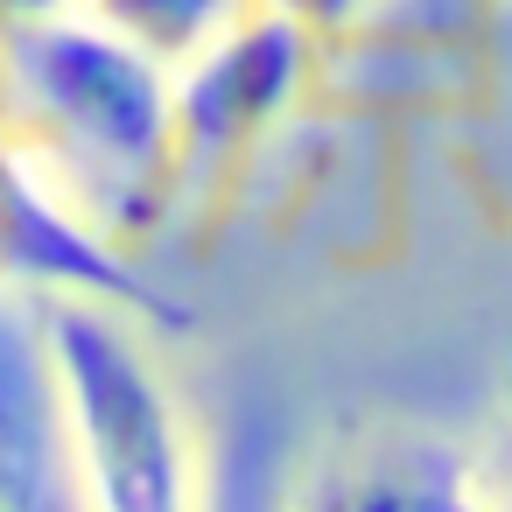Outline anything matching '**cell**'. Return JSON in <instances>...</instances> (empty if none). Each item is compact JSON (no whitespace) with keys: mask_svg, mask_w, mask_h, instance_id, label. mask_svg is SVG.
Wrapping results in <instances>:
<instances>
[{"mask_svg":"<svg viewBox=\"0 0 512 512\" xmlns=\"http://www.w3.org/2000/svg\"><path fill=\"white\" fill-rule=\"evenodd\" d=\"M0 134L127 253L176 218V71L85 8L0 29Z\"/></svg>","mask_w":512,"mask_h":512,"instance_id":"6da1fadb","label":"cell"},{"mask_svg":"<svg viewBox=\"0 0 512 512\" xmlns=\"http://www.w3.org/2000/svg\"><path fill=\"white\" fill-rule=\"evenodd\" d=\"M36 337L57 386L71 484L85 512H204L197 414L169 372V337L113 302L50 295Z\"/></svg>","mask_w":512,"mask_h":512,"instance_id":"7a4b0ae2","label":"cell"},{"mask_svg":"<svg viewBox=\"0 0 512 512\" xmlns=\"http://www.w3.org/2000/svg\"><path fill=\"white\" fill-rule=\"evenodd\" d=\"M309 71H316V29L274 0H260L218 50L176 71V211L183 197L225 183L281 127Z\"/></svg>","mask_w":512,"mask_h":512,"instance_id":"3957f363","label":"cell"},{"mask_svg":"<svg viewBox=\"0 0 512 512\" xmlns=\"http://www.w3.org/2000/svg\"><path fill=\"white\" fill-rule=\"evenodd\" d=\"M0 295L22 302H50V295H78V302H113L141 323H155L162 337H183L197 316L162 295L148 281V267L106 239L8 134H0Z\"/></svg>","mask_w":512,"mask_h":512,"instance_id":"277c9868","label":"cell"},{"mask_svg":"<svg viewBox=\"0 0 512 512\" xmlns=\"http://www.w3.org/2000/svg\"><path fill=\"white\" fill-rule=\"evenodd\" d=\"M281 512H484L470 442L407 414H351L309 442Z\"/></svg>","mask_w":512,"mask_h":512,"instance_id":"5b68a950","label":"cell"},{"mask_svg":"<svg viewBox=\"0 0 512 512\" xmlns=\"http://www.w3.org/2000/svg\"><path fill=\"white\" fill-rule=\"evenodd\" d=\"M0 512H85L36 337V302L22 295H0Z\"/></svg>","mask_w":512,"mask_h":512,"instance_id":"8992f818","label":"cell"},{"mask_svg":"<svg viewBox=\"0 0 512 512\" xmlns=\"http://www.w3.org/2000/svg\"><path fill=\"white\" fill-rule=\"evenodd\" d=\"M253 8L260 0H85L92 22H106L120 43H134L162 71H183L204 50H218Z\"/></svg>","mask_w":512,"mask_h":512,"instance_id":"52a82bcc","label":"cell"},{"mask_svg":"<svg viewBox=\"0 0 512 512\" xmlns=\"http://www.w3.org/2000/svg\"><path fill=\"white\" fill-rule=\"evenodd\" d=\"M470 470H477L484 512H512V379H505V393L491 400L484 428L470 435Z\"/></svg>","mask_w":512,"mask_h":512,"instance_id":"ba28073f","label":"cell"},{"mask_svg":"<svg viewBox=\"0 0 512 512\" xmlns=\"http://www.w3.org/2000/svg\"><path fill=\"white\" fill-rule=\"evenodd\" d=\"M85 8V0H0V29H15V22H50V15H71Z\"/></svg>","mask_w":512,"mask_h":512,"instance_id":"9c48e42d","label":"cell"}]
</instances>
